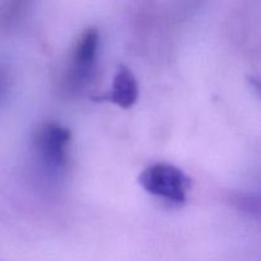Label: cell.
Segmentation results:
<instances>
[{"instance_id":"6da1fadb","label":"cell","mask_w":261,"mask_h":261,"mask_svg":"<svg viewBox=\"0 0 261 261\" xmlns=\"http://www.w3.org/2000/svg\"><path fill=\"white\" fill-rule=\"evenodd\" d=\"M139 184L150 195L182 204L188 199L190 178L176 166L155 163L140 173Z\"/></svg>"},{"instance_id":"7a4b0ae2","label":"cell","mask_w":261,"mask_h":261,"mask_svg":"<svg viewBox=\"0 0 261 261\" xmlns=\"http://www.w3.org/2000/svg\"><path fill=\"white\" fill-rule=\"evenodd\" d=\"M71 134L69 129L59 124H45L36 132L35 150L46 167L60 170L68 162Z\"/></svg>"},{"instance_id":"3957f363","label":"cell","mask_w":261,"mask_h":261,"mask_svg":"<svg viewBox=\"0 0 261 261\" xmlns=\"http://www.w3.org/2000/svg\"><path fill=\"white\" fill-rule=\"evenodd\" d=\"M99 46V33L96 28H87L78 38L74 47L69 68V82L71 86L81 87L86 83L96 65Z\"/></svg>"},{"instance_id":"277c9868","label":"cell","mask_w":261,"mask_h":261,"mask_svg":"<svg viewBox=\"0 0 261 261\" xmlns=\"http://www.w3.org/2000/svg\"><path fill=\"white\" fill-rule=\"evenodd\" d=\"M138 96H139V87H138L137 78L127 66L120 64L115 71L110 92L97 99L111 102L122 110H129L137 103Z\"/></svg>"},{"instance_id":"5b68a950","label":"cell","mask_w":261,"mask_h":261,"mask_svg":"<svg viewBox=\"0 0 261 261\" xmlns=\"http://www.w3.org/2000/svg\"><path fill=\"white\" fill-rule=\"evenodd\" d=\"M30 0H7L0 10V22L4 25H9L15 22L23 13L25 5Z\"/></svg>"},{"instance_id":"8992f818","label":"cell","mask_w":261,"mask_h":261,"mask_svg":"<svg viewBox=\"0 0 261 261\" xmlns=\"http://www.w3.org/2000/svg\"><path fill=\"white\" fill-rule=\"evenodd\" d=\"M8 82H9L8 73L5 71L4 68H2V66H0V99L4 97L5 91L8 89Z\"/></svg>"}]
</instances>
